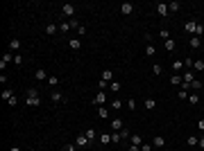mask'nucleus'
<instances>
[{
    "label": "nucleus",
    "mask_w": 204,
    "mask_h": 151,
    "mask_svg": "<svg viewBox=\"0 0 204 151\" xmlns=\"http://www.w3.org/2000/svg\"><path fill=\"white\" fill-rule=\"evenodd\" d=\"M120 12H123V16H132L134 14V5L132 2H123L120 5Z\"/></svg>",
    "instance_id": "7ed1b4c3"
},
{
    "label": "nucleus",
    "mask_w": 204,
    "mask_h": 151,
    "mask_svg": "<svg viewBox=\"0 0 204 151\" xmlns=\"http://www.w3.org/2000/svg\"><path fill=\"white\" fill-rule=\"evenodd\" d=\"M109 108H111V111H120V108H123V101H120L118 97H113V99L109 101Z\"/></svg>",
    "instance_id": "f8f14e48"
},
{
    "label": "nucleus",
    "mask_w": 204,
    "mask_h": 151,
    "mask_svg": "<svg viewBox=\"0 0 204 151\" xmlns=\"http://www.w3.org/2000/svg\"><path fill=\"white\" fill-rule=\"evenodd\" d=\"M188 45H191V48H200V45H202V41H200V36H191V41H188Z\"/></svg>",
    "instance_id": "412c9836"
},
{
    "label": "nucleus",
    "mask_w": 204,
    "mask_h": 151,
    "mask_svg": "<svg viewBox=\"0 0 204 151\" xmlns=\"http://www.w3.org/2000/svg\"><path fill=\"white\" fill-rule=\"evenodd\" d=\"M100 142H102V144H109V142H111V133H102V135H100Z\"/></svg>",
    "instance_id": "473e14b6"
},
{
    "label": "nucleus",
    "mask_w": 204,
    "mask_h": 151,
    "mask_svg": "<svg viewBox=\"0 0 204 151\" xmlns=\"http://www.w3.org/2000/svg\"><path fill=\"white\" fill-rule=\"evenodd\" d=\"M77 34L84 36V34H86V27H84V25H80V27H77Z\"/></svg>",
    "instance_id": "a18cd8bd"
},
{
    "label": "nucleus",
    "mask_w": 204,
    "mask_h": 151,
    "mask_svg": "<svg viewBox=\"0 0 204 151\" xmlns=\"http://www.w3.org/2000/svg\"><path fill=\"white\" fill-rule=\"evenodd\" d=\"M193 70L202 72V70H204V61H193Z\"/></svg>",
    "instance_id": "72a5a7b5"
},
{
    "label": "nucleus",
    "mask_w": 204,
    "mask_h": 151,
    "mask_svg": "<svg viewBox=\"0 0 204 151\" xmlns=\"http://www.w3.org/2000/svg\"><path fill=\"white\" fill-rule=\"evenodd\" d=\"M179 7H181V5L177 2V0H172V2L168 5V12H179Z\"/></svg>",
    "instance_id": "c756f323"
},
{
    "label": "nucleus",
    "mask_w": 204,
    "mask_h": 151,
    "mask_svg": "<svg viewBox=\"0 0 204 151\" xmlns=\"http://www.w3.org/2000/svg\"><path fill=\"white\" fill-rule=\"evenodd\" d=\"M125 126H123V120L120 117H113L111 120V131H116V133H118V131H123Z\"/></svg>",
    "instance_id": "20e7f679"
},
{
    "label": "nucleus",
    "mask_w": 204,
    "mask_h": 151,
    "mask_svg": "<svg viewBox=\"0 0 204 151\" xmlns=\"http://www.w3.org/2000/svg\"><path fill=\"white\" fill-rule=\"evenodd\" d=\"M14 63H16V65H21V63H23V56H21V54H18V52L14 54Z\"/></svg>",
    "instance_id": "79ce46f5"
},
{
    "label": "nucleus",
    "mask_w": 204,
    "mask_h": 151,
    "mask_svg": "<svg viewBox=\"0 0 204 151\" xmlns=\"http://www.w3.org/2000/svg\"><path fill=\"white\" fill-rule=\"evenodd\" d=\"M152 72H154V74H161V72H163V68H161L159 63H154V65H152Z\"/></svg>",
    "instance_id": "4c0bfd02"
},
{
    "label": "nucleus",
    "mask_w": 204,
    "mask_h": 151,
    "mask_svg": "<svg viewBox=\"0 0 204 151\" xmlns=\"http://www.w3.org/2000/svg\"><path fill=\"white\" fill-rule=\"evenodd\" d=\"M202 34H204V25H197V30H195L193 36H202Z\"/></svg>",
    "instance_id": "37998d69"
},
{
    "label": "nucleus",
    "mask_w": 204,
    "mask_h": 151,
    "mask_svg": "<svg viewBox=\"0 0 204 151\" xmlns=\"http://www.w3.org/2000/svg\"><path fill=\"white\" fill-rule=\"evenodd\" d=\"M184 30H186V34H195V30H197V23H195V21H188Z\"/></svg>",
    "instance_id": "4468645a"
},
{
    "label": "nucleus",
    "mask_w": 204,
    "mask_h": 151,
    "mask_svg": "<svg viewBox=\"0 0 204 151\" xmlns=\"http://www.w3.org/2000/svg\"><path fill=\"white\" fill-rule=\"evenodd\" d=\"M184 68H193V59H184Z\"/></svg>",
    "instance_id": "c03bdc74"
},
{
    "label": "nucleus",
    "mask_w": 204,
    "mask_h": 151,
    "mask_svg": "<svg viewBox=\"0 0 204 151\" xmlns=\"http://www.w3.org/2000/svg\"><path fill=\"white\" fill-rule=\"evenodd\" d=\"M9 61L14 63V54H12V52H5V54H3V61H0V70H5V68H7V63H9Z\"/></svg>",
    "instance_id": "f03ea898"
},
{
    "label": "nucleus",
    "mask_w": 204,
    "mask_h": 151,
    "mask_svg": "<svg viewBox=\"0 0 204 151\" xmlns=\"http://www.w3.org/2000/svg\"><path fill=\"white\" fill-rule=\"evenodd\" d=\"M109 111H111L109 106H100V108H98V117H102V120H107V117H109Z\"/></svg>",
    "instance_id": "dca6fc26"
},
{
    "label": "nucleus",
    "mask_w": 204,
    "mask_h": 151,
    "mask_svg": "<svg viewBox=\"0 0 204 151\" xmlns=\"http://www.w3.org/2000/svg\"><path fill=\"white\" fill-rule=\"evenodd\" d=\"M154 7H157V14H159V16H163V18L168 16V5H166V2H157Z\"/></svg>",
    "instance_id": "39448f33"
},
{
    "label": "nucleus",
    "mask_w": 204,
    "mask_h": 151,
    "mask_svg": "<svg viewBox=\"0 0 204 151\" xmlns=\"http://www.w3.org/2000/svg\"><path fill=\"white\" fill-rule=\"evenodd\" d=\"M84 135L93 142V140H95V129H86V131H84Z\"/></svg>",
    "instance_id": "2f4dec72"
},
{
    "label": "nucleus",
    "mask_w": 204,
    "mask_h": 151,
    "mask_svg": "<svg viewBox=\"0 0 204 151\" xmlns=\"http://www.w3.org/2000/svg\"><path fill=\"white\" fill-rule=\"evenodd\" d=\"M109 90L113 92V95H118V92L123 90V83H120V81H111V83H109Z\"/></svg>",
    "instance_id": "9d476101"
},
{
    "label": "nucleus",
    "mask_w": 204,
    "mask_h": 151,
    "mask_svg": "<svg viewBox=\"0 0 204 151\" xmlns=\"http://www.w3.org/2000/svg\"><path fill=\"white\" fill-rule=\"evenodd\" d=\"M59 81H61V79H59V77H55V74H50V77H48V83H50L52 88H55V86H59Z\"/></svg>",
    "instance_id": "bb28decb"
},
{
    "label": "nucleus",
    "mask_w": 204,
    "mask_h": 151,
    "mask_svg": "<svg viewBox=\"0 0 204 151\" xmlns=\"http://www.w3.org/2000/svg\"><path fill=\"white\" fill-rule=\"evenodd\" d=\"M152 147H157V149H163V147H166V140H163L161 135H157V138L152 140Z\"/></svg>",
    "instance_id": "2eb2a0df"
},
{
    "label": "nucleus",
    "mask_w": 204,
    "mask_h": 151,
    "mask_svg": "<svg viewBox=\"0 0 204 151\" xmlns=\"http://www.w3.org/2000/svg\"><path fill=\"white\" fill-rule=\"evenodd\" d=\"M120 140H123V138H120V133H116V131H111V142H113V144H118Z\"/></svg>",
    "instance_id": "c9c22d12"
},
{
    "label": "nucleus",
    "mask_w": 204,
    "mask_h": 151,
    "mask_svg": "<svg viewBox=\"0 0 204 151\" xmlns=\"http://www.w3.org/2000/svg\"><path fill=\"white\" fill-rule=\"evenodd\" d=\"M61 12H64V16H75V7L71 2H66V5H61Z\"/></svg>",
    "instance_id": "423d86ee"
},
{
    "label": "nucleus",
    "mask_w": 204,
    "mask_h": 151,
    "mask_svg": "<svg viewBox=\"0 0 204 151\" xmlns=\"http://www.w3.org/2000/svg\"><path fill=\"white\" fill-rule=\"evenodd\" d=\"M145 54H148V56H154V54H157V48H154V45L150 43L148 48H145Z\"/></svg>",
    "instance_id": "f704fd0d"
},
{
    "label": "nucleus",
    "mask_w": 204,
    "mask_h": 151,
    "mask_svg": "<svg viewBox=\"0 0 204 151\" xmlns=\"http://www.w3.org/2000/svg\"><path fill=\"white\" fill-rule=\"evenodd\" d=\"M129 138H132V144H136V147H141V144H143V138H141L139 133H134V135H129Z\"/></svg>",
    "instance_id": "5701e85b"
},
{
    "label": "nucleus",
    "mask_w": 204,
    "mask_h": 151,
    "mask_svg": "<svg viewBox=\"0 0 204 151\" xmlns=\"http://www.w3.org/2000/svg\"><path fill=\"white\" fill-rule=\"evenodd\" d=\"M45 34H48V36H52V34H57V25H52V23H48V25H45Z\"/></svg>",
    "instance_id": "4be33fe9"
},
{
    "label": "nucleus",
    "mask_w": 204,
    "mask_h": 151,
    "mask_svg": "<svg viewBox=\"0 0 204 151\" xmlns=\"http://www.w3.org/2000/svg\"><path fill=\"white\" fill-rule=\"evenodd\" d=\"M50 99H52V104H64V101H66V97L61 95V92H57V90L50 95Z\"/></svg>",
    "instance_id": "6e6552de"
},
{
    "label": "nucleus",
    "mask_w": 204,
    "mask_h": 151,
    "mask_svg": "<svg viewBox=\"0 0 204 151\" xmlns=\"http://www.w3.org/2000/svg\"><path fill=\"white\" fill-rule=\"evenodd\" d=\"M118 133H120V138H123V140H127V138L132 135V133H129V131H127V129H123V131H118Z\"/></svg>",
    "instance_id": "ea45409f"
},
{
    "label": "nucleus",
    "mask_w": 204,
    "mask_h": 151,
    "mask_svg": "<svg viewBox=\"0 0 204 151\" xmlns=\"http://www.w3.org/2000/svg\"><path fill=\"white\" fill-rule=\"evenodd\" d=\"M159 36H161L163 41H168V39H170V34H168V30H161V32H159Z\"/></svg>",
    "instance_id": "a19ab883"
},
{
    "label": "nucleus",
    "mask_w": 204,
    "mask_h": 151,
    "mask_svg": "<svg viewBox=\"0 0 204 151\" xmlns=\"http://www.w3.org/2000/svg\"><path fill=\"white\" fill-rule=\"evenodd\" d=\"M89 144H91V140L86 138L84 133H80V135H77V147H89Z\"/></svg>",
    "instance_id": "1a4fd4ad"
},
{
    "label": "nucleus",
    "mask_w": 204,
    "mask_h": 151,
    "mask_svg": "<svg viewBox=\"0 0 204 151\" xmlns=\"http://www.w3.org/2000/svg\"><path fill=\"white\" fill-rule=\"evenodd\" d=\"M34 77H36L39 81H41V79H48V74H45V70H43V68H39V70L34 72Z\"/></svg>",
    "instance_id": "cd10ccee"
},
{
    "label": "nucleus",
    "mask_w": 204,
    "mask_h": 151,
    "mask_svg": "<svg viewBox=\"0 0 204 151\" xmlns=\"http://www.w3.org/2000/svg\"><path fill=\"white\" fill-rule=\"evenodd\" d=\"M200 147H202V149H204V138H200Z\"/></svg>",
    "instance_id": "864d4df0"
},
{
    "label": "nucleus",
    "mask_w": 204,
    "mask_h": 151,
    "mask_svg": "<svg viewBox=\"0 0 204 151\" xmlns=\"http://www.w3.org/2000/svg\"><path fill=\"white\" fill-rule=\"evenodd\" d=\"M143 104H145V108H148V111H154V108H157V99H152V97H148Z\"/></svg>",
    "instance_id": "6ab92c4d"
},
{
    "label": "nucleus",
    "mask_w": 204,
    "mask_h": 151,
    "mask_svg": "<svg viewBox=\"0 0 204 151\" xmlns=\"http://www.w3.org/2000/svg\"><path fill=\"white\" fill-rule=\"evenodd\" d=\"M202 90H204V88H202Z\"/></svg>",
    "instance_id": "6e6d98bb"
},
{
    "label": "nucleus",
    "mask_w": 204,
    "mask_h": 151,
    "mask_svg": "<svg viewBox=\"0 0 204 151\" xmlns=\"http://www.w3.org/2000/svg\"><path fill=\"white\" fill-rule=\"evenodd\" d=\"M25 97H39V90L36 88H27L25 90Z\"/></svg>",
    "instance_id": "7c9ffc66"
},
{
    "label": "nucleus",
    "mask_w": 204,
    "mask_h": 151,
    "mask_svg": "<svg viewBox=\"0 0 204 151\" xmlns=\"http://www.w3.org/2000/svg\"><path fill=\"white\" fill-rule=\"evenodd\" d=\"M163 151H168V149H163Z\"/></svg>",
    "instance_id": "5fc2aeb1"
},
{
    "label": "nucleus",
    "mask_w": 204,
    "mask_h": 151,
    "mask_svg": "<svg viewBox=\"0 0 204 151\" xmlns=\"http://www.w3.org/2000/svg\"><path fill=\"white\" fill-rule=\"evenodd\" d=\"M188 104H191V106H197V104H200V95H197V92H191V95H188Z\"/></svg>",
    "instance_id": "aec40b11"
},
{
    "label": "nucleus",
    "mask_w": 204,
    "mask_h": 151,
    "mask_svg": "<svg viewBox=\"0 0 204 151\" xmlns=\"http://www.w3.org/2000/svg\"><path fill=\"white\" fill-rule=\"evenodd\" d=\"M68 48H71V50H80L82 48V41L80 39H68Z\"/></svg>",
    "instance_id": "ddd939ff"
},
{
    "label": "nucleus",
    "mask_w": 204,
    "mask_h": 151,
    "mask_svg": "<svg viewBox=\"0 0 204 151\" xmlns=\"http://www.w3.org/2000/svg\"><path fill=\"white\" fill-rule=\"evenodd\" d=\"M163 48H166L168 52H172V50H175V41H172V39H168V41H163Z\"/></svg>",
    "instance_id": "c85d7f7f"
},
{
    "label": "nucleus",
    "mask_w": 204,
    "mask_h": 151,
    "mask_svg": "<svg viewBox=\"0 0 204 151\" xmlns=\"http://www.w3.org/2000/svg\"><path fill=\"white\" fill-rule=\"evenodd\" d=\"M181 68H184V59H177V61H172V70H175V72H179Z\"/></svg>",
    "instance_id": "393cba45"
},
{
    "label": "nucleus",
    "mask_w": 204,
    "mask_h": 151,
    "mask_svg": "<svg viewBox=\"0 0 204 151\" xmlns=\"http://www.w3.org/2000/svg\"><path fill=\"white\" fill-rule=\"evenodd\" d=\"M127 151H141V147H136V144H129V149Z\"/></svg>",
    "instance_id": "8fccbe9b"
},
{
    "label": "nucleus",
    "mask_w": 204,
    "mask_h": 151,
    "mask_svg": "<svg viewBox=\"0 0 204 151\" xmlns=\"http://www.w3.org/2000/svg\"><path fill=\"white\" fill-rule=\"evenodd\" d=\"M197 129H200V131H204V120H200V122H197Z\"/></svg>",
    "instance_id": "3c124183"
},
{
    "label": "nucleus",
    "mask_w": 204,
    "mask_h": 151,
    "mask_svg": "<svg viewBox=\"0 0 204 151\" xmlns=\"http://www.w3.org/2000/svg\"><path fill=\"white\" fill-rule=\"evenodd\" d=\"M9 151H23V149H21V147H16V144H14V147H12V149H9Z\"/></svg>",
    "instance_id": "603ef678"
},
{
    "label": "nucleus",
    "mask_w": 204,
    "mask_h": 151,
    "mask_svg": "<svg viewBox=\"0 0 204 151\" xmlns=\"http://www.w3.org/2000/svg\"><path fill=\"white\" fill-rule=\"evenodd\" d=\"M191 88H193V90H202V88H204V83L195 79V81H193V83H191Z\"/></svg>",
    "instance_id": "e433bc0d"
},
{
    "label": "nucleus",
    "mask_w": 204,
    "mask_h": 151,
    "mask_svg": "<svg viewBox=\"0 0 204 151\" xmlns=\"http://www.w3.org/2000/svg\"><path fill=\"white\" fill-rule=\"evenodd\" d=\"M0 97H3L5 101H9V99H12V97H14V90H12V88H5L3 92H0Z\"/></svg>",
    "instance_id": "a211bd4d"
},
{
    "label": "nucleus",
    "mask_w": 204,
    "mask_h": 151,
    "mask_svg": "<svg viewBox=\"0 0 204 151\" xmlns=\"http://www.w3.org/2000/svg\"><path fill=\"white\" fill-rule=\"evenodd\" d=\"M104 104H107V92L98 90V95L93 97V106H104Z\"/></svg>",
    "instance_id": "f257e3e1"
},
{
    "label": "nucleus",
    "mask_w": 204,
    "mask_h": 151,
    "mask_svg": "<svg viewBox=\"0 0 204 151\" xmlns=\"http://www.w3.org/2000/svg\"><path fill=\"white\" fill-rule=\"evenodd\" d=\"M170 83H172V86H181V74H172Z\"/></svg>",
    "instance_id": "a878e982"
},
{
    "label": "nucleus",
    "mask_w": 204,
    "mask_h": 151,
    "mask_svg": "<svg viewBox=\"0 0 204 151\" xmlns=\"http://www.w3.org/2000/svg\"><path fill=\"white\" fill-rule=\"evenodd\" d=\"M100 81L111 83V81H113V70H109V68H107V70H102V79H100Z\"/></svg>",
    "instance_id": "0eeeda50"
},
{
    "label": "nucleus",
    "mask_w": 204,
    "mask_h": 151,
    "mask_svg": "<svg viewBox=\"0 0 204 151\" xmlns=\"http://www.w3.org/2000/svg\"><path fill=\"white\" fill-rule=\"evenodd\" d=\"M177 97H179V99H188V90H184V88H181V90L177 92Z\"/></svg>",
    "instance_id": "58836bf2"
},
{
    "label": "nucleus",
    "mask_w": 204,
    "mask_h": 151,
    "mask_svg": "<svg viewBox=\"0 0 204 151\" xmlns=\"http://www.w3.org/2000/svg\"><path fill=\"white\" fill-rule=\"evenodd\" d=\"M141 151H152V147H150V144H145V142H143V144H141Z\"/></svg>",
    "instance_id": "09e8293b"
},
{
    "label": "nucleus",
    "mask_w": 204,
    "mask_h": 151,
    "mask_svg": "<svg viewBox=\"0 0 204 151\" xmlns=\"http://www.w3.org/2000/svg\"><path fill=\"white\" fill-rule=\"evenodd\" d=\"M127 108H129V111H134V108H136V101H134V99H129V101H127Z\"/></svg>",
    "instance_id": "49530a36"
},
{
    "label": "nucleus",
    "mask_w": 204,
    "mask_h": 151,
    "mask_svg": "<svg viewBox=\"0 0 204 151\" xmlns=\"http://www.w3.org/2000/svg\"><path fill=\"white\" fill-rule=\"evenodd\" d=\"M25 104H27V106H32V108H36V106H41V97H27Z\"/></svg>",
    "instance_id": "9b49d317"
},
{
    "label": "nucleus",
    "mask_w": 204,
    "mask_h": 151,
    "mask_svg": "<svg viewBox=\"0 0 204 151\" xmlns=\"http://www.w3.org/2000/svg\"><path fill=\"white\" fill-rule=\"evenodd\" d=\"M61 151H75V144H64Z\"/></svg>",
    "instance_id": "de8ad7c7"
},
{
    "label": "nucleus",
    "mask_w": 204,
    "mask_h": 151,
    "mask_svg": "<svg viewBox=\"0 0 204 151\" xmlns=\"http://www.w3.org/2000/svg\"><path fill=\"white\" fill-rule=\"evenodd\" d=\"M9 50H12V52H18V50H21V41H18V39H12V41H9Z\"/></svg>",
    "instance_id": "f3484780"
},
{
    "label": "nucleus",
    "mask_w": 204,
    "mask_h": 151,
    "mask_svg": "<svg viewBox=\"0 0 204 151\" xmlns=\"http://www.w3.org/2000/svg\"><path fill=\"white\" fill-rule=\"evenodd\" d=\"M186 142H188V147H197V144H200V138H197V135H188Z\"/></svg>",
    "instance_id": "b1692460"
}]
</instances>
